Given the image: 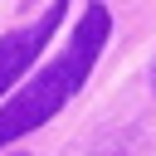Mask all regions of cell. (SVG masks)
I'll list each match as a JSON object with an SVG mask.
<instances>
[{"mask_svg": "<svg viewBox=\"0 0 156 156\" xmlns=\"http://www.w3.org/2000/svg\"><path fill=\"white\" fill-rule=\"evenodd\" d=\"M73 93H78V83H73V73H68L63 58L49 63V68H39V78H29V83L0 107V146L20 141L24 132H34V127H44L49 117H58V107H63Z\"/></svg>", "mask_w": 156, "mask_h": 156, "instance_id": "obj_1", "label": "cell"}, {"mask_svg": "<svg viewBox=\"0 0 156 156\" xmlns=\"http://www.w3.org/2000/svg\"><path fill=\"white\" fill-rule=\"evenodd\" d=\"M151 88H156V63H151Z\"/></svg>", "mask_w": 156, "mask_h": 156, "instance_id": "obj_5", "label": "cell"}, {"mask_svg": "<svg viewBox=\"0 0 156 156\" xmlns=\"http://www.w3.org/2000/svg\"><path fill=\"white\" fill-rule=\"evenodd\" d=\"M63 5H68V0H54V5H49V15H44L39 24L15 29V34H5V39H0V93H5L15 78H24V73H29V63L39 58V49L49 44V34H54V29H58V20H63Z\"/></svg>", "mask_w": 156, "mask_h": 156, "instance_id": "obj_2", "label": "cell"}, {"mask_svg": "<svg viewBox=\"0 0 156 156\" xmlns=\"http://www.w3.org/2000/svg\"><path fill=\"white\" fill-rule=\"evenodd\" d=\"M107 5L102 0H93L88 10H83V20H78V29H73V44H68V54H63V63H68V73H73V83L83 88V78L93 73V63H98V54H102V44H107Z\"/></svg>", "mask_w": 156, "mask_h": 156, "instance_id": "obj_3", "label": "cell"}, {"mask_svg": "<svg viewBox=\"0 0 156 156\" xmlns=\"http://www.w3.org/2000/svg\"><path fill=\"white\" fill-rule=\"evenodd\" d=\"M88 156H146V132L141 127H117V132H102Z\"/></svg>", "mask_w": 156, "mask_h": 156, "instance_id": "obj_4", "label": "cell"}]
</instances>
